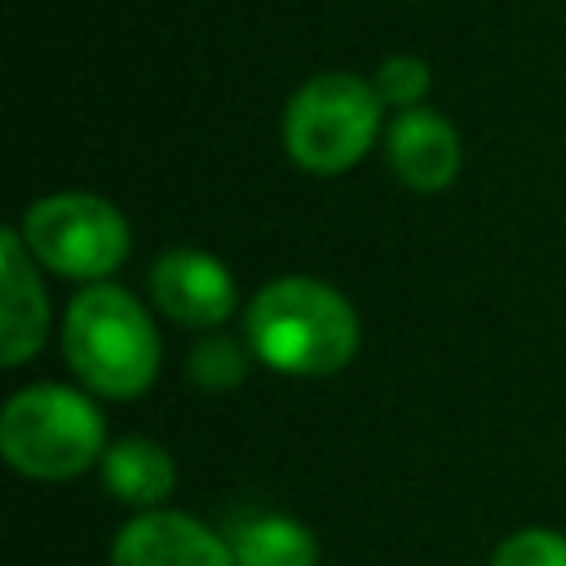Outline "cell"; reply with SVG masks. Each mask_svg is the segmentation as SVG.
Masks as SVG:
<instances>
[{"label": "cell", "mask_w": 566, "mask_h": 566, "mask_svg": "<svg viewBox=\"0 0 566 566\" xmlns=\"http://www.w3.org/2000/svg\"><path fill=\"white\" fill-rule=\"evenodd\" d=\"M111 566H234V553L190 513L150 509L119 531Z\"/></svg>", "instance_id": "cell-6"}, {"label": "cell", "mask_w": 566, "mask_h": 566, "mask_svg": "<svg viewBox=\"0 0 566 566\" xmlns=\"http://www.w3.org/2000/svg\"><path fill=\"white\" fill-rule=\"evenodd\" d=\"M62 349L71 371L106 398H137L159 371V336L137 296L115 283H88L71 296Z\"/></svg>", "instance_id": "cell-2"}, {"label": "cell", "mask_w": 566, "mask_h": 566, "mask_svg": "<svg viewBox=\"0 0 566 566\" xmlns=\"http://www.w3.org/2000/svg\"><path fill=\"white\" fill-rule=\"evenodd\" d=\"M102 482L124 504L155 509L159 500L172 495L177 469H172V455L159 442H150V438H124V442L106 447V455H102Z\"/></svg>", "instance_id": "cell-10"}, {"label": "cell", "mask_w": 566, "mask_h": 566, "mask_svg": "<svg viewBox=\"0 0 566 566\" xmlns=\"http://www.w3.org/2000/svg\"><path fill=\"white\" fill-rule=\"evenodd\" d=\"M376 93H380V102L385 106H398V111H411V106H420V97L429 93V66H424V57H416V53H394V57H385L380 66H376Z\"/></svg>", "instance_id": "cell-13"}, {"label": "cell", "mask_w": 566, "mask_h": 566, "mask_svg": "<svg viewBox=\"0 0 566 566\" xmlns=\"http://www.w3.org/2000/svg\"><path fill=\"white\" fill-rule=\"evenodd\" d=\"M49 305L35 283V256L27 252L18 230L0 234V340H4V367L27 363L44 340Z\"/></svg>", "instance_id": "cell-9"}, {"label": "cell", "mask_w": 566, "mask_h": 566, "mask_svg": "<svg viewBox=\"0 0 566 566\" xmlns=\"http://www.w3.org/2000/svg\"><path fill=\"white\" fill-rule=\"evenodd\" d=\"M380 111L385 102L371 80H358L349 71L310 75L287 97L283 146L305 172L336 177L371 150L380 133Z\"/></svg>", "instance_id": "cell-3"}, {"label": "cell", "mask_w": 566, "mask_h": 566, "mask_svg": "<svg viewBox=\"0 0 566 566\" xmlns=\"http://www.w3.org/2000/svg\"><path fill=\"white\" fill-rule=\"evenodd\" d=\"M491 566H566V535L544 526L517 531L495 548Z\"/></svg>", "instance_id": "cell-14"}, {"label": "cell", "mask_w": 566, "mask_h": 566, "mask_svg": "<svg viewBox=\"0 0 566 566\" xmlns=\"http://www.w3.org/2000/svg\"><path fill=\"white\" fill-rule=\"evenodd\" d=\"M27 252L66 279H106L128 256V221L97 195H49L27 208L18 226Z\"/></svg>", "instance_id": "cell-5"}, {"label": "cell", "mask_w": 566, "mask_h": 566, "mask_svg": "<svg viewBox=\"0 0 566 566\" xmlns=\"http://www.w3.org/2000/svg\"><path fill=\"white\" fill-rule=\"evenodd\" d=\"M243 371H248V354L230 336H212V340L195 345V354H190V380L199 389H217V394L234 389L243 380Z\"/></svg>", "instance_id": "cell-12"}, {"label": "cell", "mask_w": 566, "mask_h": 566, "mask_svg": "<svg viewBox=\"0 0 566 566\" xmlns=\"http://www.w3.org/2000/svg\"><path fill=\"white\" fill-rule=\"evenodd\" d=\"M155 305L186 327H217L234 314V279L221 261L195 248H172L150 270Z\"/></svg>", "instance_id": "cell-7"}, {"label": "cell", "mask_w": 566, "mask_h": 566, "mask_svg": "<svg viewBox=\"0 0 566 566\" xmlns=\"http://www.w3.org/2000/svg\"><path fill=\"white\" fill-rule=\"evenodd\" d=\"M389 168L411 186V190H447L460 172V137L455 128L429 111V106H411L389 124Z\"/></svg>", "instance_id": "cell-8"}, {"label": "cell", "mask_w": 566, "mask_h": 566, "mask_svg": "<svg viewBox=\"0 0 566 566\" xmlns=\"http://www.w3.org/2000/svg\"><path fill=\"white\" fill-rule=\"evenodd\" d=\"M248 345L274 371L332 376L358 349V314L318 279H274L248 305Z\"/></svg>", "instance_id": "cell-1"}, {"label": "cell", "mask_w": 566, "mask_h": 566, "mask_svg": "<svg viewBox=\"0 0 566 566\" xmlns=\"http://www.w3.org/2000/svg\"><path fill=\"white\" fill-rule=\"evenodd\" d=\"M102 438L97 407L66 385H27L0 416V447L9 464L44 482H62L102 460Z\"/></svg>", "instance_id": "cell-4"}, {"label": "cell", "mask_w": 566, "mask_h": 566, "mask_svg": "<svg viewBox=\"0 0 566 566\" xmlns=\"http://www.w3.org/2000/svg\"><path fill=\"white\" fill-rule=\"evenodd\" d=\"M234 566H318V544L296 517H252L230 535Z\"/></svg>", "instance_id": "cell-11"}]
</instances>
